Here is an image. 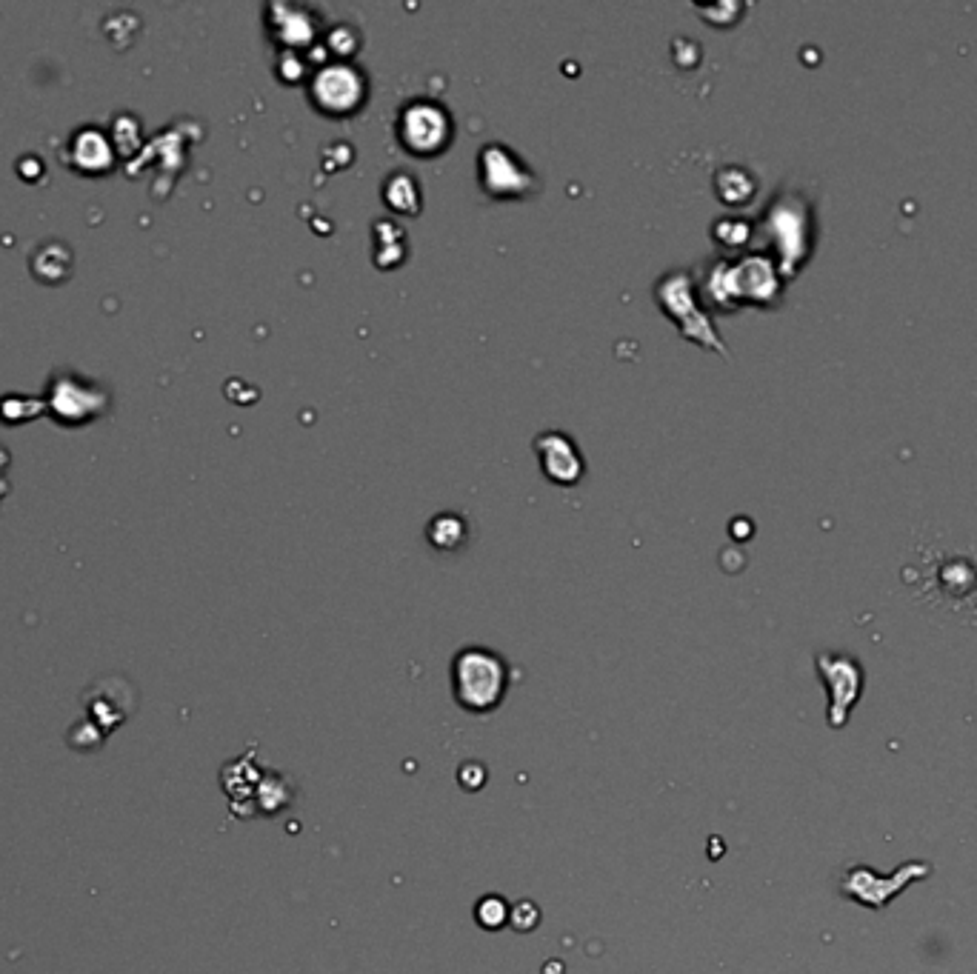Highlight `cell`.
<instances>
[{
    "label": "cell",
    "mask_w": 977,
    "mask_h": 974,
    "mask_svg": "<svg viewBox=\"0 0 977 974\" xmlns=\"http://www.w3.org/2000/svg\"><path fill=\"white\" fill-rule=\"evenodd\" d=\"M815 663H818V675L826 686V695H829V709H826L829 726L843 729L849 723L852 709L860 703L863 686H866L863 666L855 657L843 655V652H820Z\"/></svg>",
    "instance_id": "3"
},
{
    "label": "cell",
    "mask_w": 977,
    "mask_h": 974,
    "mask_svg": "<svg viewBox=\"0 0 977 974\" xmlns=\"http://www.w3.org/2000/svg\"><path fill=\"white\" fill-rule=\"evenodd\" d=\"M932 872H935V866L929 860L900 863L892 875H878L869 866H852L840 877V895L855 900L858 906L878 912V909H886L900 892H906L912 883L926 880Z\"/></svg>",
    "instance_id": "2"
},
{
    "label": "cell",
    "mask_w": 977,
    "mask_h": 974,
    "mask_svg": "<svg viewBox=\"0 0 977 974\" xmlns=\"http://www.w3.org/2000/svg\"><path fill=\"white\" fill-rule=\"evenodd\" d=\"M312 95L326 112H355L363 98V80L352 66H326L312 83Z\"/></svg>",
    "instance_id": "6"
},
{
    "label": "cell",
    "mask_w": 977,
    "mask_h": 974,
    "mask_svg": "<svg viewBox=\"0 0 977 974\" xmlns=\"http://www.w3.org/2000/svg\"><path fill=\"white\" fill-rule=\"evenodd\" d=\"M449 138V120L432 103H415L400 115V140L415 155H432Z\"/></svg>",
    "instance_id": "5"
},
{
    "label": "cell",
    "mask_w": 977,
    "mask_h": 974,
    "mask_svg": "<svg viewBox=\"0 0 977 974\" xmlns=\"http://www.w3.org/2000/svg\"><path fill=\"white\" fill-rule=\"evenodd\" d=\"M509 686V669L489 649H463L452 663V692L460 709L489 715L500 706Z\"/></svg>",
    "instance_id": "1"
},
{
    "label": "cell",
    "mask_w": 977,
    "mask_h": 974,
    "mask_svg": "<svg viewBox=\"0 0 977 974\" xmlns=\"http://www.w3.org/2000/svg\"><path fill=\"white\" fill-rule=\"evenodd\" d=\"M535 449L540 455V469L546 472V478L552 483H563L572 486L578 483L583 475V460L580 452L575 449V443L566 438L563 432H546L535 440Z\"/></svg>",
    "instance_id": "7"
},
{
    "label": "cell",
    "mask_w": 977,
    "mask_h": 974,
    "mask_svg": "<svg viewBox=\"0 0 977 974\" xmlns=\"http://www.w3.org/2000/svg\"><path fill=\"white\" fill-rule=\"evenodd\" d=\"M723 272H726V283H723L720 298H729V306H738V303L772 306V303H778L783 283H780V272L775 269V263L769 258L749 255L732 266H723Z\"/></svg>",
    "instance_id": "4"
},
{
    "label": "cell",
    "mask_w": 977,
    "mask_h": 974,
    "mask_svg": "<svg viewBox=\"0 0 977 974\" xmlns=\"http://www.w3.org/2000/svg\"><path fill=\"white\" fill-rule=\"evenodd\" d=\"M478 923L483 926V929H500L506 920H509V906L500 900V897H483L478 903Z\"/></svg>",
    "instance_id": "9"
},
{
    "label": "cell",
    "mask_w": 977,
    "mask_h": 974,
    "mask_svg": "<svg viewBox=\"0 0 977 974\" xmlns=\"http://www.w3.org/2000/svg\"><path fill=\"white\" fill-rule=\"evenodd\" d=\"M429 537H432V543L438 549H455V546H460V540L466 537V526L455 515H440L432 520Z\"/></svg>",
    "instance_id": "8"
}]
</instances>
